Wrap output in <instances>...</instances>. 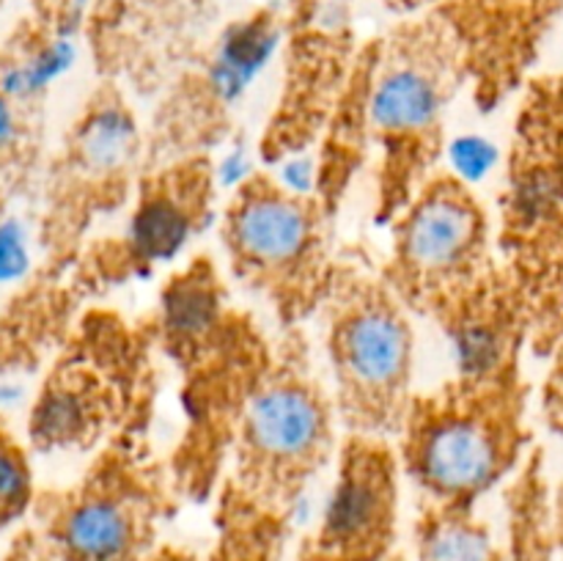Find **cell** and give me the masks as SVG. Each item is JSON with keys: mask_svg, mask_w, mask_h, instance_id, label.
<instances>
[{"mask_svg": "<svg viewBox=\"0 0 563 561\" xmlns=\"http://www.w3.org/2000/svg\"><path fill=\"white\" fill-rule=\"evenodd\" d=\"M25 105L14 102L0 91V157L14 154L25 141V119H22Z\"/></svg>", "mask_w": 563, "mask_h": 561, "instance_id": "cell-20", "label": "cell"}, {"mask_svg": "<svg viewBox=\"0 0 563 561\" xmlns=\"http://www.w3.org/2000/svg\"><path fill=\"white\" fill-rule=\"evenodd\" d=\"M11 520H16V515H14V512L9 509V506H3V504H0V528H3V526H9Z\"/></svg>", "mask_w": 563, "mask_h": 561, "instance_id": "cell-22", "label": "cell"}, {"mask_svg": "<svg viewBox=\"0 0 563 561\" xmlns=\"http://www.w3.org/2000/svg\"><path fill=\"white\" fill-rule=\"evenodd\" d=\"M157 407L91 451L86 471L49 504V539L64 561H146L181 501L168 457L152 440Z\"/></svg>", "mask_w": 563, "mask_h": 561, "instance_id": "cell-10", "label": "cell"}, {"mask_svg": "<svg viewBox=\"0 0 563 561\" xmlns=\"http://www.w3.org/2000/svg\"><path fill=\"white\" fill-rule=\"evenodd\" d=\"M146 319L159 358L179 380V438L165 457L181 501L203 504L218 490L278 339L234 300L212 253H190L170 267Z\"/></svg>", "mask_w": 563, "mask_h": 561, "instance_id": "cell-1", "label": "cell"}, {"mask_svg": "<svg viewBox=\"0 0 563 561\" xmlns=\"http://www.w3.org/2000/svg\"><path fill=\"white\" fill-rule=\"evenodd\" d=\"M361 50L339 16H317L300 31H284L278 91L256 141L258 165L278 168L317 148L339 105Z\"/></svg>", "mask_w": 563, "mask_h": 561, "instance_id": "cell-15", "label": "cell"}, {"mask_svg": "<svg viewBox=\"0 0 563 561\" xmlns=\"http://www.w3.org/2000/svg\"><path fill=\"white\" fill-rule=\"evenodd\" d=\"M146 168V127L124 82L102 77L82 99L55 165L47 245L58 270L71 267L86 234L121 215Z\"/></svg>", "mask_w": 563, "mask_h": 561, "instance_id": "cell-12", "label": "cell"}, {"mask_svg": "<svg viewBox=\"0 0 563 561\" xmlns=\"http://www.w3.org/2000/svg\"><path fill=\"white\" fill-rule=\"evenodd\" d=\"M528 352L526 339L462 352L451 377L416 391L394 443L421 504L478 509L537 449Z\"/></svg>", "mask_w": 563, "mask_h": 561, "instance_id": "cell-4", "label": "cell"}, {"mask_svg": "<svg viewBox=\"0 0 563 561\" xmlns=\"http://www.w3.org/2000/svg\"><path fill=\"white\" fill-rule=\"evenodd\" d=\"M220 212L214 157H185L143 168L119 231L97 237L71 264L82 302L176 267Z\"/></svg>", "mask_w": 563, "mask_h": 561, "instance_id": "cell-11", "label": "cell"}, {"mask_svg": "<svg viewBox=\"0 0 563 561\" xmlns=\"http://www.w3.org/2000/svg\"><path fill=\"white\" fill-rule=\"evenodd\" d=\"M493 218L531 350L544 358L563 333V72H539L517 94Z\"/></svg>", "mask_w": 563, "mask_h": 561, "instance_id": "cell-5", "label": "cell"}, {"mask_svg": "<svg viewBox=\"0 0 563 561\" xmlns=\"http://www.w3.org/2000/svg\"><path fill=\"white\" fill-rule=\"evenodd\" d=\"M537 405L548 432L563 440V333L544 355V377L537 391Z\"/></svg>", "mask_w": 563, "mask_h": 561, "instance_id": "cell-19", "label": "cell"}, {"mask_svg": "<svg viewBox=\"0 0 563 561\" xmlns=\"http://www.w3.org/2000/svg\"><path fill=\"white\" fill-rule=\"evenodd\" d=\"M214 223L229 280L262 300L280 330H302L319 317L341 248L339 218L311 187L286 185L275 168L258 165L220 201Z\"/></svg>", "mask_w": 563, "mask_h": 561, "instance_id": "cell-6", "label": "cell"}, {"mask_svg": "<svg viewBox=\"0 0 563 561\" xmlns=\"http://www.w3.org/2000/svg\"><path fill=\"white\" fill-rule=\"evenodd\" d=\"M157 346L148 319L108 306L82 308L27 413L36 451H97L157 407Z\"/></svg>", "mask_w": 563, "mask_h": 561, "instance_id": "cell-9", "label": "cell"}, {"mask_svg": "<svg viewBox=\"0 0 563 561\" xmlns=\"http://www.w3.org/2000/svg\"><path fill=\"white\" fill-rule=\"evenodd\" d=\"M418 561H504L493 528L476 509H445L421 504L416 522Z\"/></svg>", "mask_w": 563, "mask_h": 561, "instance_id": "cell-17", "label": "cell"}, {"mask_svg": "<svg viewBox=\"0 0 563 561\" xmlns=\"http://www.w3.org/2000/svg\"><path fill=\"white\" fill-rule=\"evenodd\" d=\"M284 25L269 11L231 22L187 61L154 99L146 127V168L185 157H214L236 130L253 86L278 55Z\"/></svg>", "mask_w": 563, "mask_h": 561, "instance_id": "cell-13", "label": "cell"}, {"mask_svg": "<svg viewBox=\"0 0 563 561\" xmlns=\"http://www.w3.org/2000/svg\"><path fill=\"white\" fill-rule=\"evenodd\" d=\"M330 471L328 498L302 544V561H385L394 548L407 484L396 443L344 435Z\"/></svg>", "mask_w": 563, "mask_h": 561, "instance_id": "cell-14", "label": "cell"}, {"mask_svg": "<svg viewBox=\"0 0 563 561\" xmlns=\"http://www.w3.org/2000/svg\"><path fill=\"white\" fill-rule=\"evenodd\" d=\"M377 64V42L361 50L355 72L330 113L313 148L311 193L339 218L357 176L372 165V77Z\"/></svg>", "mask_w": 563, "mask_h": 561, "instance_id": "cell-16", "label": "cell"}, {"mask_svg": "<svg viewBox=\"0 0 563 561\" xmlns=\"http://www.w3.org/2000/svg\"><path fill=\"white\" fill-rule=\"evenodd\" d=\"M429 0H388L390 9H401V11H412V9H421L427 6Z\"/></svg>", "mask_w": 563, "mask_h": 561, "instance_id": "cell-21", "label": "cell"}, {"mask_svg": "<svg viewBox=\"0 0 563 561\" xmlns=\"http://www.w3.org/2000/svg\"><path fill=\"white\" fill-rule=\"evenodd\" d=\"M317 319L344 435L396 440L418 391V333L379 262L361 248H344Z\"/></svg>", "mask_w": 563, "mask_h": 561, "instance_id": "cell-8", "label": "cell"}, {"mask_svg": "<svg viewBox=\"0 0 563 561\" xmlns=\"http://www.w3.org/2000/svg\"><path fill=\"white\" fill-rule=\"evenodd\" d=\"M341 429L306 330H280L267 377L240 424L214 490L220 561H273L339 454Z\"/></svg>", "mask_w": 563, "mask_h": 561, "instance_id": "cell-2", "label": "cell"}, {"mask_svg": "<svg viewBox=\"0 0 563 561\" xmlns=\"http://www.w3.org/2000/svg\"><path fill=\"white\" fill-rule=\"evenodd\" d=\"M33 270L27 226L16 215H0V289L20 286Z\"/></svg>", "mask_w": 563, "mask_h": 561, "instance_id": "cell-18", "label": "cell"}, {"mask_svg": "<svg viewBox=\"0 0 563 561\" xmlns=\"http://www.w3.org/2000/svg\"><path fill=\"white\" fill-rule=\"evenodd\" d=\"M467 91L460 42L440 14L396 28L377 42L372 77L374 220L388 223L440 168L451 113Z\"/></svg>", "mask_w": 563, "mask_h": 561, "instance_id": "cell-7", "label": "cell"}, {"mask_svg": "<svg viewBox=\"0 0 563 561\" xmlns=\"http://www.w3.org/2000/svg\"><path fill=\"white\" fill-rule=\"evenodd\" d=\"M385 229V280L456 355L509 339L531 341L526 308L495 245L493 207L465 176L440 168Z\"/></svg>", "mask_w": 563, "mask_h": 561, "instance_id": "cell-3", "label": "cell"}]
</instances>
